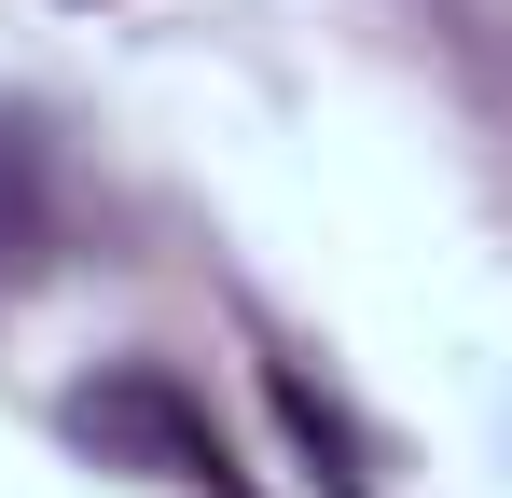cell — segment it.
Returning <instances> with one entry per match:
<instances>
[{"label":"cell","mask_w":512,"mask_h":498,"mask_svg":"<svg viewBox=\"0 0 512 498\" xmlns=\"http://www.w3.org/2000/svg\"><path fill=\"white\" fill-rule=\"evenodd\" d=\"M56 429L84 443L97 471H153V485H194V498H250V471L222 457L208 402L180 388L167 360H111L97 388H70V415H56Z\"/></svg>","instance_id":"6da1fadb"},{"label":"cell","mask_w":512,"mask_h":498,"mask_svg":"<svg viewBox=\"0 0 512 498\" xmlns=\"http://www.w3.org/2000/svg\"><path fill=\"white\" fill-rule=\"evenodd\" d=\"M56 236H70V194H56V139H42V111H0V305L56 277Z\"/></svg>","instance_id":"7a4b0ae2"},{"label":"cell","mask_w":512,"mask_h":498,"mask_svg":"<svg viewBox=\"0 0 512 498\" xmlns=\"http://www.w3.org/2000/svg\"><path fill=\"white\" fill-rule=\"evenodd\" d=\"M263 388H277V415H291V443H305V457H319V471H333V485L360 498V429L333 415V388H305L291 360H263Z\"/></svg>","instance_id":"3957f363"}]
</instances>
